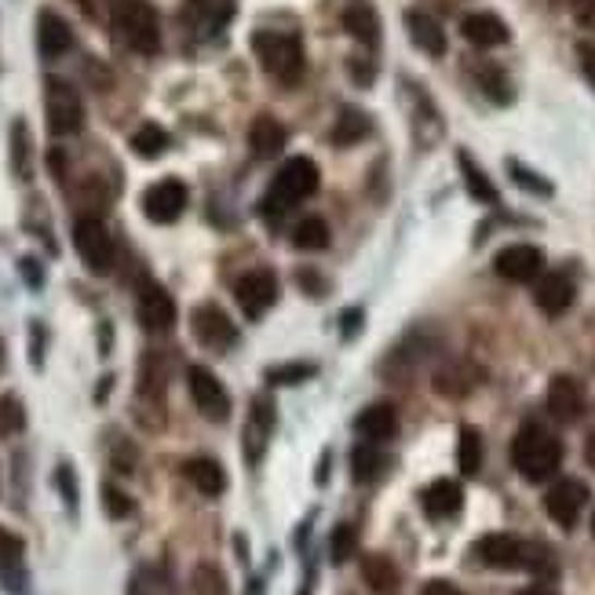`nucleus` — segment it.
Returning a JSON list of instances; mask_svg holds the SVG:
<instances>
[{"instance_id": "obj_7", "label": "nucleus", "mask_w": 595, "mask_h": 595, "mask_svg": "<svg viewBox=\"0 0 595 595\" xmlns=\"http://www.w3.org/2000/svg\"><path fill=\"white\" fill-rule=\"evenodd\" d=\"M234 300L246 311V318H263L278 304V274L267 267L241 274V278L234 282Z\"/></svg>"}, {"instance_id": "obj_23", "label": "nucleus", "mask_w": 595, "mask_h": 595, "mask_svg": "<svg viewBox=\"0 0 595 595\" xmlns=\"http://www.w3.org/2000/svg\"><path fill=\"white\" fill-rule=\"evenodd\" d=\"M406 29H409V40L424 51V56H431V59L445 56V29L439 26L435 15L413 8V12H406Z\"/></svg>"}, {"instance_id": "obj_44", "label": "nucleus", "mask_w": 595, "mask_h": 595, "mask_svg": "<svg viewBox=\"0 0 595 595\" xmlns=\"http://www.w3.org/2000/svg\"><path fill=\"white\" fill-rule=\"evenodd\" d=\"M573 19H578L581 26L595 29V0H573Z\"/></svg>"}, {"instance_id": "obj_22", "label": "nucleus", "mask_w": 595, "mask_h": 595, "mask_svg": "<svg viewBox=\"0 0 595 595\" xmlns=\"http://www.w3.org/2000/svg\"><path fill=\"white\" fill-rule=\"evenodd\" d=\"M23 551H26L23 537H15L12 529L0 526V581H4L15 595H26Z\"/></svg>"}, {"instance_id": "obj_35", "label": "nucleus", "mask_w": 595, "mask_h": 595, "mask_svg": "<svg viewBox=\"0 0 595 595\" xmlns=\"http://www.w3.org/2000/svg\"><path fill=\"white\" fill-rule=\"evenodd\" d=\"M132 151L146 157V162H154V157H162L168 151V132L154 121L140 124V129L132 132Z\"/></svg>"}, {"instance_id": "obj_52", "label": "nucleus", "mask_w": 595, "mask_h": 595, "mask_svg": "<svg viewBox=\"0 0 595 595\" xmlns=\"http://www.w3.org/2000/svg\"><path fill=\"white\" fill-rule=\"evenodd\" d=\"M519 595H556V592H551V588H540V584H534V588H523Z\"/></svg>"}, {"instance_id": "obj_26", "label": "nucleus", "mask_w": 595, "mask_h": 595, "mask_svg": "<svg viewBox=\"0 0 595 595\" xmlns=\"http://www.w3.org/2000/svg\"><path fill=\"white\" fill-rule=\"evenodd\" d=\"M183 475H187V483L205 497H219L227 490V475H223V467L212 461V456H194V461H187Z\"/></svg>"}, {"instance_id": "obj_49", "label": "nucleus", "mask_w": 595, "mask_h": 595, "mask_svg": "<svg viewBox=\"0 0 595 595\" xmlns=\"http://www.w3.org/2000/svg\"><path fill=\"white\" fill-rule=\"evenodd\" d=\"M23 271H26V282H29V285H34V289H37V285H40V274H37V260H23Z\"/></svg>"}, {"instance_id": "obj_24", "label": "nucleus", "mask_w": 595, "mask_h": 595, "mask_svg": "<svg viewBox=\"0 0 595 595\" xmlns=\"http://www.w3.org/2000/svg\"><path fill=\"white\" fill-rule=\"evenodd\" d=\"M355 431L362 435V439H369V442H391V439H395V431H398L395 406H388V402H377V406L362 409V413H358V420H355Z\"/></svg>"}, {"instance_id": "obj_17", "label": "nucleus", "mask_w": 595, "mask_h": 595, "mask_svg": "<svg viewBox=\"0 0 595 595\" xmlns=\"http://www.w3.org/2000/svg\"><path fill=\"white\" fill-rule=\"evenodd\" d=\"M573 296H578V289H573L570 274H562V271L540 274L537 285H534V304H537V311H545L548 318L567 314V311H570V304H573Z\"/></svg>"}, {"instance_id": "obj_2", "label": "nucleus", "mask_w": 595, "mask_h": 595, "mask_svg": "<svg viewBox=\"0 0 595 595\" xmlns=\"http://www.w3.org/2000/svg\"><path fill=\"white\" fill-rule=\"evenodd\" d=\"M110 26L121 45L140 56H157L162 48V23H157V8L151 0H114Z\"/></svg>"}, {"instance_id": "obj_11", "label": "nucleus", "mask_w": 595, "mask_h": 595, "mask_svg": "<svg viewBox=\"0 0 595 595\" xmlns=\"http://www.w3.org/2000/svg\"><path fill=\"white\" fill-rule=\"evenodd\" d=\"M190 329H194L198 344L209 350H227L238 344V329H234V322L216 304H201L198 311L190 314Z\"/></svg>"}, {"instance_id": "obj_48", "label": "nucleus", "mask_w": 595, "mask_h": 595, "mask_svg": "<svg viewBox=\"0 0 595 595\" xmlns=\"http://www.w3.org/2000/svg\"><path fill=\"white\" fill-rule=\"evenodd\" d=\"M300 285H304L307 293H311V289H314V293H325V282H318L314 274H307V271L300 274Z\"/></svg>"}, {"instance_id": "obj_15", "label": "nucleus", "mask_w": 595, "mask_h": 595, "mask_svg": "<svg viewBox=\"0 0 595 595\" xmlns=\"http://www.w3.org/2000/svg\"><path fill=\"white\" fill-rule=\"evenodd\" d=\"M271 435H274V402L267 395L252 398L249 406V420H246V461L249 464H260L263 453L271 445Z\"/></svg>"}, {"instance_id": "obj_12", "label": "nucleus", "mask_w": 595, "mask_h": 595, "mask_svg": "<svg viewBox=\"0 0 595 595\" xmlns=\"http://www.w3.org/2000/svg\"><path fill=\"white\" fill-rule=\"evenodd\" d=\"M584 504H588V486L578 479H559L551 490L545 493V512L551 523H559L562 529H570L581 519Z\"/></svg>"}, {"instance_id": "obj_46", "label": "nucleus", "mask_w": 595, "mask_h": 595, "mask_svg": "<svg viewBox=\"0 0 595 595\" xmlns=\"http://www.w3.org/2000/svg\"><path fill=\"white\" fill-rule=\"evenodd\" d=\"M581 67H584V78H588L595 88V45H581Z\"/></svg>"}, {"instance_id": "obj_18", "label": "nucleus", "mask_w": 595, "mask_h": 595, "mask_svg": "<svg viewBox=\"0 0 595 595\" xmlns=\"http://www.w3.org/2000/svg\"><path fill=\"white\" fill-rule=\"evenodd\" d=\"M230 15H234L230 0H187L183 4V23L190 29H198L201 37H216L230 23Z\"/></svg>"}, {"instance_id": "obj_42", "label": "nucleus", "mask_w": 595, "mask_h": 595, "mask_svg": "<svg viewBox=\"0 0 595 595\" xmlns=\"http://www.w3.org/2000/svg\"><path fill=\"white\" fill-rule=\"evenodd\" d=\"M508 172H512V176L519 179V187L534 190V194H540V198H548V194H551V183H548V179L534 176V172H529V168H523L519 162H508Z\"/></svg>"}, {"instance_id": "obj_54", "label": "nucleus", "mask_w": 595, "mask_h": 595, "mask_svg": "<svg viewBox=\"0 0 595 595\" xmlns=\"http://www.w3.org/2000/svg\"><path fill=\"white\" fill-rule=\"evenodd\" d=\"M0 355H4V347H0Z\"/></svg>"}, {"instance_id": "obj_32", "label": "nucleus", "mask_w": 595, "mask_h": 595, "mask_svg": "<svg viewBox=\"0 0 595 595\" xmlns=\"http://www.w3.org/2000/svg\"><path fill=\"white\" fill-rule=\"evenodd\" d=\"M456 467H461V475H479L483 467L479 428H461V435H456Z\"/></svg>"}, {"instance_id": "obj_39", "label": "nucleus", "mask_w": 595, "mask_h": 595, "mask_svg": "<svg viewBox=\"0 0 595 595\" xmlns=\"http://www.w3.org/2000/svg\"><path fill=\"white\" fill-rule=\"evenodd\" d=\"M314 377V366L311 362H296V366H274L267 369V384L274 388H289V384H304V380Z\"/></svg>"}, {"instance_id": "obj_19", "label": "nucleus", "mask_w": 595, "mask_h": 595, "mask_svg": "<svg viewBox=\"0 0 595 595\" xmlns=\"http://www.w3.org/2000/svg\"><path fill=\"white\" fill-rule=\"evenodd\" d=\"M548 413L559 424H573L581 420L584 413V391L573 377H551L548 384Z\"/></svg>"}, {"instance_id": "obj_36", "label": "nucleus", "mask_w": 595, "mask_h": 595, "mask_svg": "<svg viewBox=\"0 0 595 595\" xmlns=\"http://www.w3.org/2000/svg\"><path fill=\"white\" fill-rule=\"evenodd\" d=\"M190 595H227V578L216 562H198L190 573Z\"/></svg>"}, {"instance_id": "obj_34", "label": "nucleus", "mask_w": 595, "mask_h": 595, "mask_svg": "<svg viewBox=\"0 0 595 595\" xmlns=\"http://www.w3.org/2000/svg\"><path fill=\"white\" fill-rule=\"evenodd\" d=\"M293 246L300 252H322L329 246V223L322 216H307L296 223L293 230Z\"/></svg>"}, {"instance_id": "obj_25", "label": "nucleus", "mask_w": 595, "mask_h": 595, "mask_svg": "<svg viewBox=\"0 0 595 595\" xmlns=\"http://www.w3.org/2000/svg\"><path fill=\"white\" fill-rule=\"evenodd\" d=\"M420 501H424V515L428 519H453L464 504V490L453 479H439L424 490Z\"/></svg>"}, {"instance_id": "obj_41", "label": "nucleus", "mask_w": 595, "mask_h": 595, "mask_svg": "<svg viewBox=\"0 0 595 595\" xmlns=\"http://www.w3.org/2000/svg\"><path fill=\"white\" fill-rule=\"evenodd\" d=\"M479 81H483V88L490 92V99H497V103H512V88H508L504 73L497 70V67H486V70L479 73Z\"/></svg>"}, {"instance_id": "obj_3", "label": "nucleus", "mask_w": 595, "mask_h": 595, "mask_svg": "<svg viewBox=\"0 0 595 595\" xmlns=\"http://www.w3.org/2000/svg\"><path fill=\"white\" fill-rule=\"evenodd\" d=\"M512 464L526 483H545L559 472L562 442L556 439V435H548L545 428H537V424H529V428H523L515 435Z\"/></svg>"}, {"instance_id": "obj_37", "label": "nucleus", "mask_w": 595, "mask_h": 595, "mask_svg": "<svg viewBox=\"0 0 595 595\" xmlns=\"http://www.w3.org/2000/svg\"><path fill=\"white\" fill-rule=\"evenodd\" d=\"M23 428H26V406L15 395H4L0 398V435L12 439V435H19Z\"/></svg>"}, {"instance_id": "obj_10", "label": "nucleus", "mask_w": 595, "mask_h": 595, "mask_svg": "<svg viewBox=\"0 0 595 595\" xmlns=\"http://www.w3.org/2000/svg\"><path fill=\"white\" fill-rule=\"evenodd\" d=\"M483 380H486V373L472 362V358H450V362H442L435 369L431 384H435V395H442V398H467Z\"/></svg>"}, {"instance_id": "obj_16", "label": "nucleus", "mask_w": 595, "mask_h": 595, "mask_svg": "<svg viewBox=\"0 0 595 595\" xmlns=\"http://www.w3.org/2000/svg\"><path fill=\"white\" fill-rule=\"evenodd\" d=\"M523 540H515L512 534H486L475 540V559L490 570H519L523 567Z\"/></svg>"}, {"instance_id": "obj_38", "label": "nucleus", "mask_w": 595, "mask_h": 595, "mask_svg": "<svg viewBox=\"0 0 595 595\" xmlns=\"http://www.w3.org/2000/svg\"><path fill=\"white\" fill-rule=\"evenodd\" d=\"M358 551V534H355V526H336L333 529V540H329V556H333V562L340 567V562H347L350 556Z\"/></svg>"}, {"instance_id": "obj_8", "label": "nucleus", "mask_w": 595, "mask_h": 595, "mask_svg": "<svg viewBox=\"0 0 595 595\" xmlns=\"http://www.w3.org/2000/svg\"><path fill=\"white\" fill-rule=\"evenodd\" d=\"M187 388H190V398H194V406L201 409V417H205V420L223 424V420L230 417L227 391H223L216 373H209L205 366H190L187 369Z\"/></svg>"}, {"instance_id": "obj_50", "label": "nucleus", "mask_w": 595, "mask_h": 595, "mask_svg": "<svg viewBox=\"0 0 595 595\" xmlns=\"http://www.w3.org/2000/svg\"><path fill=\"white\" fill-rule=\"evenodd\" d=\"M584 461H588V467L595 472V435L588 439V445H584Z\"/></svg>"}, {"instance_id": "obj_40", "label": "nucleus", "mask_w": 595, "mask_h": 595, "mask_svg": "<svg viewBox=\"0 0 595 595\" xmlns=\"http://www.w3.org/2000/svg\"><path fill=\"white\" fill-rule=\"evenodd\" d=\"M12 151H15V168H19V176L29 179V135H26V121H15V129H12Z\"/></svg>"}, {"instance_id": "obj_21", "label": "nucleus", "mask_w": 595, "mask_h": 595, "mask_svg": "<svg viewBox=\"0 0 595 595\" xmlns=\"http://www.w3.org/2000/svg\"><path fill=\"white\" fill-rule=\"evenodd\" d=\"M37 48L45 59H59L73 48V29L62 15L56 12H40L37 15Z\"/></svg>"}, {"instance_id": "obj_31", "label": "nucleus", "mask_w": 595, "mask_h": 595, "mask_svg": "<svg viewBox=\"0 0 595 595\" xmlns=\"http://www.w3.org/2000/svg\"><path fill=\"white\" fill-rule=\"evenodd\" d=\"M384 467H388V456L380 453V445H358V450L350 453V475H355L358 486L377 483L380 475H384Z\"/></svg>"}, {"instance_id": "obj_20", "label": "nucleus", "mask_w": 595, "mask_h": 595, "mask_svg": "<svg viewBox=\"0 0 595 595\" xmlns=\"http://www.w3.org/2000/svg\"><path fill=\"white\" fill-rule=\"evenodd\" d=\"M461 34H464L467 45H475V48H501V45H508V40H512V29H508L504 19H497L490 12L464 15Z\"/></svg>"}, {"instance_id": "obj_1", "label": "nucleus", "mask_w": 595, "mask_h": 595, "mask_svg": "<svg viewBox=\"0 0 595 595\" xmlns=\"http://www.w3.org/2000/svg\"><path fill=\"white\" fill-rule=\"evenodd\" d=\"M318 183H322V172L311 157H289L278 172H274L271 187H267V198L260 201V212L267 219H274L282 212H289L293 205H300L311 194H318Z\"/></svg>"}, {"instance_id": "obj_13", "label": "nucleus", "mask_w": 595, "mask_h": 595, "mask_svg": "<svg viewBox=\"0 0 595 595\" xmlns=\"http://www.w3.org/2000/svg\"><path fill=\"white\" fill-rule=\"evenodd\" d=\"M493 271L501 274L504 282H515V285L537 282L540 271H545V252L537 246H508L493 257Z\"/></svg>"}, {"instance_id": "obj_53", "label": "nucleus", "mask_w": 595, "mask_h": 595, "mask_svg": "<svg viewBox=\"0 0 595 595\" xmlns=\"http://www.w3.org/2000/svg\"><path fill=\"white\" fill-rule=\"evenodd\" d=\"M592 537H595V512H592Z\"/></svg>"}, {"instance_id": "obj_6", "label": "nucleus", "mask_w": 595, "mask_h": 595, "mask_svg": "<svg viewBox=\"0 0 595 595\" xmlns=\"http://www.w3.org/2000/svg\"><path fill=\"white\" fill-rule=\"evenodd\" d=\"M73 249L84 260V267L95 274H110L114 267V238L99 216H81L73 223Z\"/></svg>"}, {"instance_id": "obj_29", "label": "nucleus", "mask_w": 595, "mask_h": 595, "mask_svg": "<svg viewBox=\"0 0 595 595\" xmlns=\"http://www.w3.org/2000/svg\"><path fill=\"white\" fill-rule=\"evenodd\" d=\"M340 26H344L347 34L358 40V45H377V40H380V19H377L373 8H366V4L344 8V15H340Z\"/></svg>"}, {"instance_id": "obj_27", "label": "nucleus", "mask_w": 595, "mask_h": 595, "mask_svg": "<svg viewBox=\"0 0 595 595\" xmlns=\"http://www.w3.org/2000/svg\"><path fill=\"white\" fill-rule=\"evenodd\" d=\"M249 146H252V154H257V157H274V154H282V146H285V129H282L278 117L260 114L257 121L249 124Z\"/></svg>"}, {"instance_id": "obj_33", "label": "nucleus", "mask_w": 595, "mask_h": 595, "mask_svg": "<svg viewBox=\"0 0 595 595\" xmlns=\"http://www.w3.org/2000/svg\"><path fill=\"white\" fill-rule=\"evenodd\" d=\"M456 165H461V172L467 179V194H472L475 201H486V205H497V187L490 183V176L467 157V151L456 154Z\"/></svg>"}, {"instance_id": "obj_14", "label": "nucleus", "mask_w": 595, "mask_h": 595, "mask_svg": "<svg viewBox=\"0 0 595 595\" xmlns=\"http://www.w3.org/2000/svg\"><path fill=\"white\" fill-rule=\"evenodd\" d=\"M135 311H140L143 329L151 333H165V329L176 325V300L165 285L157 282H143L140 285V300H135Z\"/></svg>"}, {"instance_id": "obj_45", "label": "nucleus", "mask_w": 595, "mask_h": 595, "mask_svg": "<svg viewBox=\"0 0 595 595\" xmlns=\"http://www.w3.org/2000/svg\"><path fill=\"white\" fill-rule=\"evenodd\" d=\"M420 595H464V592L456 588L453 581H428V584L420 588Z\"/></svg>"}, {"instance_id": "obj_5", "label": "nucleus", "mask_w": 595, "mask_h": 595, "mask_svg": "<svg viewBox=\"0 0 595 595\" xmlns=\"http://www.w3.org/2000/svg\"><path fill=\"white\" fill-rule=\"evenodd\" d=\"M45 114L51 135H78L84 129V103L62 78H48L45 84Z\"/></svg>"}, {"instance_id": "obj_9", "label": "nucleus", "mask_w": 595, "mask_h": 595, "mask_svg": "<svg viewBox=\"0 0 595 595\" xmlns=\"http://www.w3.org/2000/svg\"><path fill=\"white\" fill-rule=\"evenodd\" d=\"M187 183L176 176L168 179H157V183H151L143 190V212L151 223H176L179 216H183L187 209Z\"/></svg>"}, {"instance_id": "obj_43", "label": "nucleus", "mask_w": 595, "mask_h": 595, "mask_svg": "<svg viewBox=\"0 0 595 595\" xmlns=\"http://www.w3.org/2000/svg\"><path fill=\"white\" fill-rule=\"evenodd\" d=\"M103 501H106V512H110L114 519L132 515V497L121 493L117 486H103Z\"/></svg>"}, {"instance_id": "obj_4", "label": "nucleus", "mask_w": 595, "mask_h": 595, "mask_svg": "<svg viewBox=\"0 0 595 595\" xmlns=\"http://www.w3.org/2000/svg\"><path fill=\"white\" fill-rule=\"evenodd\" d=\"M252 51L263 62V70L271 73L274 81L282 84H300L307 59H304V45L296 34H282V29H257L252 34Z\"/></svg>"}, {"instance_id": "obj_51", "label": "nucleus", "mask_w": 595, "mask_h": 595, "mask_svg": "<svg viewBox=\"0 0 595 595\" xmlns=\"http://www.w3.org/2000/svg\"><path fill=\"white\" fill-rule=\"evenodd\" d=\"M358 318H362V314H358V311H347V314H344V325H347V333H355Z\"/></svg>"}, {"instance_id": "obj_47", "label": "nucleus", "mask_w": 595, "mask_h": 595, "mask_svg": "<svg viewBox=\"0 0 595 595\" xmlns=\"http://www.w3.org/2000/svg\"><path fill=\"white\" fill-rule=\"evenodd\" d=\"M362 67H366L362 59H350V78H355V81H358V84H362V88H366V84L373 81V70H362Z\"/></svg>"}, {"instance_id": "obj_30", "label": "nucleus", "mask_w": 595, "mask_h": 595, "mask_svg": "<svg viewBox=\"0 0 595 595\" xmlns=\"http://www.w3.org/2000/svg\"><path fill=\"white\" fill-rule=\"evenodd\" d=\"M362 581L377 595H395L398 592V570L388 556H366L362 559Z\"/></svg>"}, {"instance_id": "obj_28", "label": "nucleus", "mask_w": 595, "mask_h": 595, "mask_svg": "<svg viewBox=\"0 0 595 595\" xmlns=\"http://www.w3.org/2000/svg\"><path fill=\"white\" fill-rule=\"evenodd\" d=\"M369 129H373V121H369L366 110H358V106H340L333 135H329V140H333L336 146H355V143L366 140Z\"/></svg>"}]
</instances>
